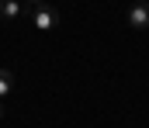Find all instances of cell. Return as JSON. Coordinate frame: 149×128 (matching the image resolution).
<instances>
[{"instance_id":"obj_6","label":"cell","mask_w":149,"mask_h":128,"mask_svg":"<svg viewBox=\"0 0 149 128\" xmlns=\"http://www.w3.org/2000/svg\"><path fill=\"white\" fill-rule=\"evenodd\" d=\"M0 118H3V104H0Z\"/></svg>"},{"instance_id":"obj_3","label":"cell","mask_w":149,"mask_h":128,"mask_svg":"<svg viewBox=\"0 0 149 128\" xmlns=\"http://www.w3.org/2000/svg\"><path fill=\"white\" fill-rule=\"evenodd\" d=\"M0 17L3 21H17L21 17V3L17 0H0Z\"/></svg>"},{"instance_id":"obj_5","label":"cell","mask_w":149,"mask_h":128,"mask_svg":"<svg viewBox=\"0 0 149 128\" xmlns=\"http://www.w3.org/2000/svg\"><path fill=\"white\" fill-rule=\"evenodd\" d=\"M31 3H35V7H42V3H49V0H31Z\"/></svg>"},{"instance_id":"obj_2","label":"cell","mask_w":149,"mask_h":128,"mask_svg":"<svg viewBox=\"0 0 149 128\" xmlns=\"http://www.w3.org/2000/svg\"><path fill=\"white\" fill-rule=\"evenodd\" d=\"M128 24H132L135 31H146V28H149V3L139 0V3L128 7Z\"/></svg>"},{"instance_id":"obj_1","label":"cell","mask_w":149,"mask_h":128,"mask_svg":"<svg viewBox=\"0 0 149 128\" xmlns=\"http://www.w3.org/2000/svg\"><path fill=\"white\" fill-rule=\"evenodd\" d=\"M31 24H35L38 31H52V28L59 24V14H56L49 3H42V7H35V10H31Z\"/></svg>"},{"instance_id":"obj_4","label":"cell","mask_w":149,"mask_h":128,"mask_svg":"<svg viewBox=\"0 0 149 128\" xmlns=\"http://www.w3.org/2000/svg\"><path fill=\"white\" fill-rule=\"evenodd\" d=\"M10 90H14V73H10V69H0V100H3Z\"/></svg>"}]
</instances>
